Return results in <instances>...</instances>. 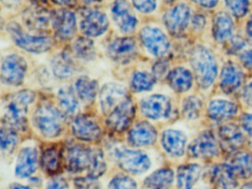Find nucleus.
<instances>
[{"label":"nucleus","mask_w":252,"mask_h":189,"mask_svg":"<svg viewBox=\"0 0 252 189\" xmlns=\"http://www.w3.org/2000/svg\"><path fill=\"white\" fill-rule=\"evenodd\" d=\"M190 63L195 75L197 84L203 90L212 87L218 75V63L210 50L197 45L190 53Z\"/></svg>","instance_id":"obj_1"},{"label":"nucleus","mask_w":252,"mask_h":189,"mask_svg":"<svg viewBox=\"0 0 252 189\" xmlns=\"http://www.w3.org/2000/svg\"><path fill=\"white\" fill-rule=\"evenodd\" d=\"M64 115L60 109L49 103L42 104L33 114V123L41 134L46 137H58L63 131Z\"/></svg>","instance_id":"obj_2"},{"label":"nucleus","mask_w":252,"mask_h":189,"mask_svg":"<svg viewBox=\"0 0 252 189\" xmlns=\"http://www.w3.org/2000/svg\"><path fill=\"white\" fill-rule=\"evenodd\" d=\"M35 93L32 90H21L12 95L5 107V121L12 128L25 130L27 126L26 115L29 105L35 100Z\"/></svg>","instance_id":"obj_3"},{"label":"nucleus","mask_w":252,"mask_h":189,"mask_svg":"<svg viewBox=\"0 0 252 189\" xmlns=\"http://www.w3.org/2000/svg\"><path fill=\"white\" fill-rule=\"evenodd\" d=\"M7 31L19 47L29 53L39 54L48 51L52 47L53 41L51 37L30 35L25 32L22 27L16 22L8 23Z\"/></svg>","instance_id":"obj_4"},{"label":"nucleus","mask_w":252,"mask_h":189,"mask_svg":"<svg viewBox=\"0 0 252 189\" xmlns=\"http://www.w3.org/2000/svg\"><path fill=\"white\" fill-rule=\"evenodd\" d=\"M27 69V62L23 56L8 55L2 60L1 79L6 85H21L26 78Z\"/></svg>","instance_id":"obj_5"},{"label":"nucleus","mask_w":252,"mask_h":189,"mask_svg":"<svg viewBox=\"0 0 252 189\" xmlns=\"http://www.w3.org/2000/svg\"><path fill=\"white\" fill-rule=\"evenodd\" d=\"M140 38L144 47L155 57H163L170 48L169 38L159 28L145 27L140 32Z\"/></svg>","instance_id":"obj_6"},{"label":"nucleus","mask_w":252,"mask_h":189,"mask_svg":"<svg viewBox=\"0 0 252 189\" xmlns=\"http://www.w3.org/2000/svg\"><path fill=\"white\" fill-rule=\"evenodd\" d=\"M116 155L119 166L131 174H142L151 165L148 156L139 151L119 149L116 151Z\"/></svg>","instance_id":"obj_7"},{"label":"nucleus","mask_w":252,"mask_h":189,"mask_svg":"<svg viewBox=\"0 0 252 189\" xmlns=\"http://www.w3.org/2000/svg\"><path fill=\"white\" fill-rule=\"evenodd\" d=\"M190 16L189 6L185 3H180L165 13L163 23L169 33L174 36H180L187 30Z\"/></svg>","instance_id":"obj_8"},{"label":"nucleus","mask_w":252,"mask_h":189,"mask_svg":"<svg viewBox=\"0 0 252 189\" xmlns=\"http://www.w3.org/2000/svg\"><path fill=\"white\" fill-rule=\"evenodd\" d=\"M138 54L136 42L131 37H122L113 40L107 47L109 57L118 63L126 64Z\"/></svg>","instance_id":"obj_9"},{"label":"nucleus","mask_w":252,"mask_h":189,"mask_svg":"<svg viewBox=\"0 0 252 189\" xmlns=\"http://www.w3.org/2000/svg\"><path fill=\"white\" fill-rule=\"evenodd\" d=\"M188 153L191 158L206 159L218 156L219 147L216 138L211 131L200 133L188 148Z\"/></svg>","instance_id":"obj_10"},{"label":"nucleus","mask_w":252,"mask_h":189,"mask_svg":"<svg viewBox=\"0 0 252 189\" xmlns=\"http://www.w3.org/2000/svg\"><path fill=\"white\" fill-rule=\"evenodd\" d=\"M51 24L56 35L60 39H72L76 34V18L70 10L61 9L51 13Z\"/></svg>","instance_id":"obj_11"},{"label":"nucleus","mask_w":252,"mask_h":189,"mask_svg":"<svg viewBox=\"0 0 252 189\" xmlns=\"http://www.w3.org/2000/svg\"><path fill=\"white\" fill-rule=\"evenodd\" d=\"M135 116V107L129 98L124 100L110 114L107 124L110 129L116 132H122L130 126Z\"/></svg>","instance_id":"obj_12"},{"label":"nucleus","mask_w":252,"mask_h":189,"mask_svg":"<svg viewBox=\"0 0 252 189\" xmlns=\"http://www.w3.org/2000/svg\"><path fill=\"white\" fill-rule=\"evenodd\" d=\"M140 109L143 115L151 119L166 118L171 112L170 100L163 94H152L141 100Z\"/></svg>","instance_id":"obj_13"},{"label":"nucleus","mask_w":252,"mask_h":189,"mask_svg":"<svg viewBox=\"0 0 252 189\" xmlns=\"http://www.w3.org/2000/svg\"><path fill=\"white\" fill-rule=\"evenodd\" d=\"M127 98V90L125 86L118 83L105 84L99 94L101 110L104 114H110L116 106Z\"/></svg>","instance_id":"obj_14"},{"label":"nucleus","mask_w":252,"mask_h":189,"mask_svg":"<svg viewBox=\"0 0 252 189\" xmlns=\"http://www.w3.org/2000/svg\"><path fill=\"white\" fill-rule=\"evenodd\" d=\"M111 13L115 23L122 32L129 33L135 31L138 20L132 14L126 0H115L112 4Z\"/></svg>","instance_id":"obj_15"},{"label":"nucleus","mask_w":252,"mask_h":189,"mask_svg":"<svg viewBox=\"0 0 252 189\" xmlns=\"http://www.w3.org/2000/svg\"><path fill=\"white\" fill-rule=\"evenodd\" d=\"M94 149L82 145L72 146L66 156L67 168L70 172L79 173L89 168L93 158Z\"/></svg>","instance_id":"obj_16"},{"label":"nucleus","mask_w":252,"mask_h":189,"mask_svg":"<svg viewBox=\"0 0 252 189\" xmlns=\"http://www.w3.org/2000/svg\"><path fill=\"white\" fill-rule=\"evenodd\" d=\"M109 28V19L104 12L92 10L85 15L80 23L82 32L88 37H98Z\"/></svg>","instance_id":"obj_17"},{"label":"nucleus","mask_w":252,"mask_h":189,"mask_svg":"<svg viewBox=\"0 0 252 189\" xmlns=\"http://www.w3.org/2000/svg\"><path fill=\"white\" fill-rule=\"evenodd\" d=\"M72 131L77 138L84 141L98 140L101 134V129L98 124L86 115H79L73 120Z\"/></svg>","instance_id":"obj_18"},{"label":"nucleus","mask_w":252,"mask_h":189,"mask_svg":"<svg viewBox=\"0 0 252 189\" xmlns=\"http://www.w3.org/2000/svg\"><path fill=\"white\" fill-rule=\"evenodd\" d=\"M187 142V136L179 130L167 129L162 134V146L168 154L173 157L184 155Z\"/></svg>","instance_id":"obj_19"},{"label":"nucleus","mask_w":252,"mask_h":189,"mask_svg":"<svg viewBox=\"0 0 252 189\" xmlns=\"http://www.w3.org/2000/svg\"><path fill=\"white\" fill-rule=\"evenodd\" d=\"M156 128L147 121L137 124L129 133V143L135 146H145L153 144L157 139Z\"/></svg>","instance_id":"obj_20"},{"label":"nucleus","mask_w":252,"mask_h":189,"mask_svg":"<svg viewBox=\"0 0 252 189\" xmlns=\"http://www.w3.org/2000/svg\"><path fill=\"white\" fill-rule=\"evenodd\" d=\"M234 21L229 13L220 11L215 14L212 22V34L215 41L222 43L232 36Z\"/></svg>","instance_id":"obj_21"},{"label":"nucleus","mask_w":252,"mask_h":189,"mask_svg":"<svg viewBox=\"0 0 252 189\" xmlns=\"http://www.w3.org/2000/svg\"><path fill=\"white\" fill-rule=\"evenodd\" d=\"M243 78V72L238 66L233 63H226L220 72V86L221 90L226 94L234 93L241 85Z\"/></svg>","instance_id":"obj_22"},{"label":"nucleus","mask_w":252,"mask_h":189,"mask_svg":"<svg viewBox=\"0 0 252 189\" xmlns=\"http://www.w3.org/2000/svg\"><path fill=\"white\" fill-rule=\"evenodd\" d=\"M23 19L28 28L34 31H43L51 22V13L43 7L35 5L25 10Z\"/></svg>","instance_id":"obj_23"},{"label":"nucleus","mask_w":252,"mask_h":189,"mask_svg":"<svg viewBox=\"0 0 252 189\" xmlns=\"http://www.w3.org/2000/svg\"><path fill=\"white\" fill-rule=\"evenodd\" d=\"M221 144L225 150H238L245 143V137L238 126L233 124L222 126L219 129Z\"/></svg>","instance_id":"obj_24"},{"label":"nucleus","mask_w":252,"mask_h":189,"mask_svg":"<svg viewBox=\"0 0 252 189\" xmlns=\"http://www.w3.org/2000/svg\"><path fill=\"white\" fill-rule=\"evenodd\" d=\"M208 115L212 121H223L237 115L238 107L234 102L227 100H213L208 106Z\"/></svg>","instance_id":"obj_25"},{"label":"nucleus","mask_w":252,"mask_h":189,"mask_svg":"<svg viewBox=\"0 0 252 189\" xmlns=\"http://www.w3.org/2000/svg\"><path fill=\"white\" fill-rule=\"evenodd\" d=\"M37 152L33 148L22 149L17 158L16 175L20 178L30 177L36 170Z\"/></svg>","instance_id":"obj_26"},{"label":"nucleus","mask_w":252,"mask_h":189,"mask_svg":"<svg viewBox=\"0 0 252 189\" xmlns=\"http://www.w3.org/2000/svg\"><path fill=\"white\" fill-rule=\"evenodd\" d=\"M167 81L174 91L186 93L192 87L193 75L187 68L178 66L168 73Z\"/></svg>","instance_id":"obj_27"},{"label":"nucleus","mask_w":252,"mask_h":189,"mask_svg":"<svg viewBox=\"0 0 252 189\" xmlns=\"http://www.w3.org/2000/svg\"><path fill=\"white\" fill-rule=\"evenodd\" d=\"M212 180L221 189H234L237 186V176L229 164L215 165L212 168Z\"/></svg>","instance_id":"obj_28"},{"label":"nucleus","mask_w":252,"mask_h":189,"mask_svg":"<svg viewBox=\"0 0 252 189\" xmlns=\"http://www.w3.org/2000/svg\"><path fill=\"white\" fill-rule=\"evenodd\" d=\"M202 173L199 164L190 163L180 166L177 173L178 189H192Z\"/></svg>","instance_id":"obj_29"},{"label":"nucleus","mask_w":252,"mask_h":189,"mask_svg":"<svg viewBox=\"0 0 252 189\" xmlns=\"http://www.w3.org/2000/svg\"><path fill=\"white\" fill-rule=\"evenodd\" d=\"M174 180V172L169 168L155 171L144 180V186L149 189H168Z\"/></svg>","instance_id":"obj_30"},{"label":"nucleus","mask_w":252,"mask_h":189,"mask_svg":"<svg viewBox=\"0 0 252 189\" xmlns=\"http://www.w3.org/2000/svg\"><path fill=\"white\" fill-rule=\"evenodd\" d=\"M75 87L79 98L84 103H91L98 93V84L96 81L89 77L82 76L76 80Z\"/></svg>","instance_id":"obj_31"},{"label":"nucleus","mask_w":252,"mask_h":189,"mask_svg":"<svg viewBox=\"0 0 252 189\" xmlns=\"http://www.w3.org/2000/svg\"><path fill=\"white\" fill-rule=\"evenodd\" d=\"M53 72L57 78L67 79L73 75L75 65L73 60L65 53H60L51 61Z\"/></svg>","instance_id":"obj_32"},{"label":"nucleus","mask_w":252,"mask_h":189,"mask_svg":"<svg viewBox=\"0 0 252 189\" xmlns=\"http://www.w3.org/2000/svg\"><path fill=\"white\" fill-rule=\"evenodd\" d=\"M237 177L249 179L252 176V157L246 152L236 154L229 164Z\"/></svg>","instance_id":"obj_33"},{"label":"nucleus","mask_w":252,"mask_h":189,"mask_svg":"<svg viewBox=\"0 0 252 189\" xmlns=\"http://www.w3.org/2000/svg\"><path fill=\"white\" fill-rule=\"evenodd\" d=\"M58 100L62 109L68 115H73L79 109V102L74 92L70 87H63L59 90Z\"/></svg>","instance_id":"obj_34"},{"label":"nucleus","mask_w":252,"mask_h":189,"mask_svg":"<svg viewBox=\"0 0 252 189\" xmlns=\"http://www.w3.org/2000/svg\"><path fill=\"white\" fill-rule=\"evenodd\" d=\"M42 168L48 174H54L60 169L61 165V153L58 149L50 148L47 149L41 159Z\"/></svg>","instance_id":"obj_35"},{"label":"nucleus","mask_w":252,"mask_h":189,"mask_svg":"<svg viewBox=\"0 0 252 189\" xmlns=\"http://www.w3.org/2000/svg\"><path fill=\"white\" fill-rule=\"evenodd\" d=\"M73 50L78 57L84 60H93L95 56V45L90 37H80L73 43Z\"/></svg>","instance_id":"obj_36"},{"label":"nucleus","mask_w":252,"mask_h":189,"mask_svg":"<svg viewBox=\"0 0 252 189\" xmlns=\"http://www.w3.org/2000/svg\"><path fill=\"white\" fill-rule=\"evenodd\" d=\"M156 78L147 72H137L132 78V87L135 92L148 91L156 84Z\"/></svg>","instance_id":"obj_37"},{"label":"nucleus","mask_w":252,"mask_h":189,"mask_svg":"<svg viewBox=\"0 0 252 189\" xmlns=\"http://www.w3.org/2000/svg\"><path fill=\"white\" fill-rule=\"evenodd\" d=\"M202 101L198 97L189 96L183 103V114L187 119H197L202 109Z\"/></svg>","instance_id":"obj_38"},{"label":"nucleus","mask_w":252,"mask_h":189,"mask_svg":"<svg viewBox=\"0 0 252 189\" xmlns=\"http://www.w3.org/2000/svg\"><path fill=\"white\" fill-rule=\"evenodd\" d=\"M106 170V163L104 155L100 149H94L92 160L88 168V177L95 179L101 177Z\"/></svg>","instance_id":"obj_39"},{"label":"nucleus","mask_w":252,"mask_h":189,"mask_svg":"<svg viewBox=\"0 0 252 189\" xmlns=\"http://www.w3.org/2000/svg\"><path fill=\"white\" fill-rule=\"evenodd\" d=\"M225 2L234 17H243L249 10V0H225Z\"/></svg>","instance_id":"obj_40"},{"label":"nucleus","mask_w":252,"mask_h":189,"mask_svg":"<svg viewBox=\"0 0 252 189\" xmlns=\"http://www.w3.org/2000/svg\"><path fill=\"white\" fill-rule=\"evenodd\" d=\"M18 141V137L11 128H2L1 129V148L2 150L9 151L14 149Z\"/></svg>","instance_id":"obj_41"},{"label":"nucleus","mask_w":252,"mask_h":189,"mask_svg":"<svg viewBox=\"0 0 252 189\" xmlns=\"http://www.w3.org/2000/svg\"><path fill=\"white\" fill-rule=\"evenodd\" d=\"M110 189H137L136 183L129 177H115L110 182Z\"/></svg>","instance_id":"obj_42"},{"label":"nucleus","mask_w":252,"mask_h":189,"mask_svg":"<svg viewBox=\"0 0 252 189\" xmlns=\"http://www.w3.org/2000/svg\"><path fill=\"white\" fill-rule=\"evenodd\" d=\"M134 7L143 13H150L156 10V0H132Z\"/></svg>","instance_id":"obj_43"},{"label":"nucleus","mask_w":252,"mask_h":189,"mask_svg":"<svg viewBox=\"0 0 252 189\" xmlns=\"http://www.w3.org/2000/svg\"><path fill=\"white\" fill-rule=\"evenodd\" d=\"M169 69V63L165 60H160L156 62L153 67V74L156 78L164 76Z\"/></svg>","instance_id":"obj_44"},{"label":"nucleus","mask_w":252,"mask_h":189,"mask_svg":"<svg viewBox=\"0 0 252 189\" xmlns=\"http://www.w3.org/2000/svg\"><path fill=\"white\" fill-rule=\"evenodd\" d=\"M76 189H98L95 180L88 177V178H79L75 181Z\"/></svg>","instance_id":"obj_45"},{"label":"nucleus","mask_w":252,"mask_h":189,"mask_svg":"<svg viewBox=\"0 0 252 189\" xmlns=\"http://www.w3.org/2000/svg\"><path fill=\"white\" fill-rule=\"evenodd\" d=\"M191 28L195 32H199L203 31L206 25V19L203 15L196 14L191 20Z\"/></svg>","instance_id":"obj_46"},{"label":"nucleus","mask_w":252,"mask_h":189,"mask_svg":"<svg viewBox=\"0 0 252 189\" xmlns=\"http://www.w3.org/2000/svg\"><path fill=\"white\" fill-rule=\"evenodd\" d=\"M46 189H69L68 183L64 179L57 177L48 183Z\"/></svg>","instance_id":"obj_47"},{"label":"nucleus","mask_w":252,"mask_h":189,"mask_svg":"<svg viewBox=\"0 0 252 189\" xmlns=\"http://www.w3.org/2000/svg\"><path fill=\"white\" fill-rule=\"evenodd\" d=\"M240 124L243 129L252 137V113H246L242 115Z\"/></svg>","instance_id":"obj_48"},{"label":"nucleus","mask_w":252,"mask_h":189,"mask_svg":"<svg viewBox=\"0 0 252 189\" xmlns=\"http://www.w3.org/2000/svg\"><path fill=\"white\" fill-rule=\"evenodd\" d=\"M240 59L242 63L246 68L252 69V49H249L240 53Z\"/></svg>","instance_id":"obj_49"},{"label":"nucleus","mask_w":252,"mask_h":189,"mask_svg":"<svg viewBox=\"0 0 252 189\" xmlns=\"http://www.w3.org/2000/svg\"><path fill=\"white\" fill-rule=\"evenodd\" d=\"M241 37H233L231 40V50L232 52L240 51L246 46V43Z\"/></svg>","instance_id":"obj_50"},{"label":"nucleus","mask_w":252,"mask_h":189,"mask_svg":"<svg viewBox=\"0 0 252 189\" xmlns=\"http://www.w3.org/2000/svg\"><path fill=\"white\" fill-rule=\"evenodd\" d=\"M243 100L248 106H252V81L243 90Z\"/></svg>","instance_id":"obj_51"},{"label":"nucleus","mask_w":252,"mask_h":189,"mask_svg":"<svg viewBox=\"0 0 252 189\" xmlns=\"http://www.w3.org/2000/svg\"><path fill=\"white\" fill-rule=\"evenodd\" d=\"M191 1L203 8L211 9L216 7L219 0H191Z\"/></svg>","instance_id":"obj_52"},{"label":"nucleus","mask_w":252,"mask_h":189,"mask_svg":"<svg viewBox=\"0 0 252 189\" xmlns=\"http://www.w3.org/2000/svg\"><path fill=\"white\" fill-rule=\"evenodd\" d=\"M52 1L58 5L65 6L73 4L76 0H52Z\"/></svg>","instance_id":"obj_53"},{"label":"nucleus","mask_w":252,"mask_h":189,"mask_svg":"<svg viewBox=\"0 0 252 189\" xmlns=\"http://www.w3.org/2000/svg\"><path fill=\"white\" fill-rule=\"evenodd\" d=\"M246 32L248 35L252 38V14L251 15L249 21H248L247 25H246Z\"/></svg>","instance_id":"obj_54"},{"label":"nucleus","mask_w":252,"mask_h":189,"mask_svg":"<svg viewBox=\"0 0 252 189\" xmlns=\"http://www.w3.org/2000/svg\"><path fill=\"white\" fill-rule=\"evenodd\" d=\"M20 1L21 0H2V1H4L6 5L11 6V7L17 5Z\"/></svg>","instance_id":"obj_55"},{"label":"nucleus","mask_w":252,"mask_h":189,"mask_svg":"<svg viewBox=\"0 0 252 189\" xmlns=\"http://www.w3.org/2000/svg\"><path fill=\"white\" fill-rule=\"evenodd\" d=\"M11 189H31L27 186H23L20 184H14L11 186Z\"/></svg>","instance_id":"obj_56"},{"label":"nucleus","mask_w":252,"mask_h":189,"mask_svg":"<svg viewBox=\"0 0 252 189\" xmlns=\"http://www.w3.org/2000/svg\"><path fill=\"white\" fill-rule=\"evenodd\" d=\"M240 189H252V182L245 183Z\"/></svg>","instance_id":"obj_57"},{"label":"nucleus","mask_w":252,"mask_h":189,"mask_svg":"<svg viewBox=\"0 0 252 189\" xmlns=\"http://www.w3.org/2000/svg\"><path fill=\"white\" fill-rule=\"evenodd\" d=\"M82 1L87 4H91V3L97 2V1H102V0H82Z\"/></svg>","instance_id":"obj_58"},{"label":"nucleus","mask_w":252,"mask_h":189,"mask_svg":"<svg viewBox=\"0 0 252 189\" xmlns=\"http://www.w3.org/2000/svg\"><path fill=\"white\" fill-rule=\"evenodd\" d=\"M33 1H34L35 2L42 3L45 2V1H46V0H33Z\"/></svg>","instance_id":"obj_59"},{"label":"nucleus","mask_w":252,"mask_h":189,"mask_svg":"<svg viewBox=\"0 0 252 189\" xmlns=\"http://www.w3.org/2000/svg\"></svg>","instance_id":"obj_60"}]
</instances>
